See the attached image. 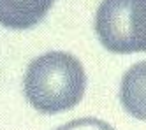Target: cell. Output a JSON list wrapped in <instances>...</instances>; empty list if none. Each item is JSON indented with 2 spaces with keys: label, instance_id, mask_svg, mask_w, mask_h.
I'll list each match as a JSON object with an SVG mask.
<instances>
[{
  "label": "cell",
  "instance_id": "2",
  "mask_svg": "<svg viewBox=\"0 0 146 130\" xmlns=\"http://www.w3.org/2000/svg\"><path fill=\"white\" fill-rule=\"evenodd\" d=\"M95 34L111 53H144L146 0H102L95 14Z\"/></svg>",
  "mask_w": 146,
  "mask_h": 130
},
{
  "label": "cell",
  "instance_id": "3",
  "mask_svg": "<svg viewBox=\"0 0 146 130\" xmlns=\"http://www.w3.org/2000/svg\"><path fill=\"white\" fill-rule=\"evenodd\" d=\"M55 0H0V25L11 30L32 28L44 19Z\"/></svg>",
  "mask_w": 146,
  "mask_h": 130
},
{
  "label": "cell",
  "instance_id": "4",
  "mask_svg": "<svg viewBox=\"0 0 146 130\" xmlns=\"http://www.w3.org/2000/svg\"><path fill=\"white\" fill-rule=\"evenodd\" d=\"M120 102L130 116L146 121V62H139L123 74Z\"/></svg>",
  "mask_w": 146,
  "mask_h": 130
},
{
  "label": "cell",
  "instance_id": "5",
  "mask_svg": "<svg viewBox=\"0 0 146 130\" xmlns=\"http://www.w3.org/2000/svg\"><path fill=\"white\" fill-rule=\"evenodd\" d=\"M56 130H114V128L109 123L97 120V118H79V120H72L58 127Z\"/></svg>",
  "mask_w": 146,
  "mask_h": 130
},
{
  "label": "cell",
  "instance_id": "1",
  "mask_svg": "<svg viewBox=\"0 0 146 130\" xmlns=\"http://www.w3.org/2000/svg\"><path fill=\"white\" fill-rule=\"evenodd\" d=\"M86 90L81 62L65 51H48L28 63L23 92L30 105L42 114H58L76 107Z\"/></svg>",
  "mask_w": 146,
  "mask_h": 130
}]
</instances>
